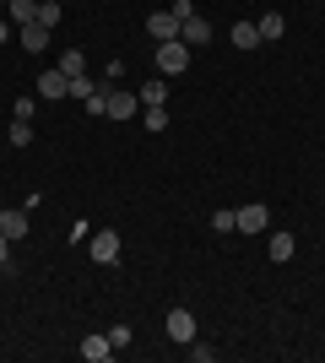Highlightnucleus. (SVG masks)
Masks as SVG:
<instances>
[{
  "instance_id": "nucleus-1",
  "label": "nucleus",
  "mask_w": 325,
  "mask_h": 363,
  "mask_svg": "<svg viewBox=\"0 0 325 363\" xmlns=\"http://www.w3.org/2000/svg\"><path fill=\"white\" fill-rule=\"evenodd\" d=\"M163 336L179 342V347H190V342H195V309H185V303L169 309V315H163Z\"/></svg>"
},
{
  "instance_id": "nucleus-2",
  "label": "nucleus",
  "mask_w": 325,
  "mask_h": 363,
  "mask_svg": "<svg viewBox=\"0 0 325 363\" xmlns=\"http://www.w3.org/2000/svg\"><path fill=\"white\" fill-rule=\"evenodd\" d=\"M87 255H93V266H120V233L98 228L93 239H87Z\"/></svg>"
},
{
  "instance_id": "nucleus-3",
  "label": "nucleus",
  "mask_w": 325,
  "mask_h": 363,
  "mask_svg": "<svg viewBox=\"0 0 325 363\" xmlns=\"http://www.w3.org/2000/svg\"><path fill=\"white\" fill-rule=\"evenodd\" d=\"M157 71H163V76H185L190 71V44H185V38L157 44Z\"/></svg>"
},
{
  "instance_id": "nucleus-4",
  "label": "nucleus",
  "mask_w": 325,
  "mask_h": 363,
  "mask_svg": "<svg viewBox=\"0 0 325 363\" xmlns=\"http://www.w3.org/2000/svg\"><path fill=\"white\" fill-rule=\"evenodd\" d=\"M136 114H141V98H136V92H103V120H136Z\"/></svg>"
},
{
  "instance_id": "nucleus-5",
  "label": "nucleus",
  "mask_w": 325,
  "mask_h": 363,
  "mask_svg": "<svg viewBox=\"0 0 325 363\" xmlns=\"http://www.w3.org/2000/svg\"><path fill=\"white\" fill-rule=\"evenodd\" d=\"M33 87H38V98L60 104V98H71V76H65L60 65H55V71H38V82H33Z\"/></svg>"
},
{
  "instance_id": "nucleus-6",
  "label": "nucleus",
  "mask_w": 325,
  "mask_h": 363,
  "mask_svg": "<svg viewBox=\"0 0 325 363\" xmlns=\"http://www.w3.org/2000/svg\"><path fill=\"white\" fill-rule=\"evenodd\" d=\"M266 228H271V206H266V201L239 206V233H266Z\"/></svg>"
},
{
  "instance_id": "nucleus-7",
  "label": "nucleus",
  "mask_w": 325,
  "mask_h": 363,
  "mask_svg": "<svg viewBox=\"0 0 325 363\" xmlns=\"http://www.w3.org/2000/svg\"><path fill=\"white\" fill-rule=\"evenodd\" d=\"M147 33H152L157 44H173V38H179V16L173 11H152L147 16Z\"/></svg>"
},
{
  "instance_id": "nucleus-8",
  "label": "nucleus",
  "mask_w": 325,
  "mask_h": 363,
  "mask_svg": "<svg viewBox=\"0 0 325 363\" xmlns=\"http://www.w3.org/2000/svg\"><path fill=\"white\" fill-rule=\"evenodd\" d=\"M179 38H185V44H212V22H206L201 11H190L185 22H179Z\"/></svg>"
},
{
  "instance_id": "nucleus-9",
  "label": "nucleus",
  "mask_w": 325,
  "mask_h": 363,
  "mask_svg": "<svg viewBox=\"0 0 325 363\" xmlns=\"http://www.w3.org/2000/svg\"><path fill=\"white\" fill-rule=\"evenodd\" d=\"M81 358H87V363H108V358H114L108 331H103V336H81Z\"/></svg>"
},
{
  "instance_id": "nucleus-10",
  "label": "nucleus",
  "mask_w": 325,
  "mask_h": 363,
  "mask_svg": "<svg viewBox=\"0 0 325 363\" xmlns=\"http://www.w3.org/2000/svg\"><path fill=\"white\" fill-rule=\"evenodd\" d=\"M16 38H22V49H28V55H44V49H49V28H38V22L16 28Z\"/></svg>"
},
{
  "instance_id": "nucleus-11",
  "label": "nucleus",
  "mask_w": 325,
  "mask_h": 363,
  "mask_svg": "<svg viewBox=\"0 0 325 363\" xmlns=\"http://www.w3.org/2000/svg\"><path fill=\"white\" fill-rule=\"evenodd\" d=\"M33 16H38V0H11V6H6V22H11V28H28Z\"/></svg>"
},
{
  "instance_id": "nucleus-12",
  "label": "nucleus",
  "mask_w": 325,
  "mask_h": 363,
  "mask_svg": "<svg viewBox=\"0 0 325 363\" xmlns=\"http://www.w3.org/2000/svg\"><path fill=\"white\" fill-rule=\"evenodd\" d=\"M136 98H141V108H169V87H163V76H157V82H147Z\"/></svg>"
},
{
  "instance_id": "nucleus-13",
  "label": "nucleus",
  "mask_w": 325,
  "mask_h": 363,
  "mask_svg": "<svg viewBox=\"0 0 325 363\" xmlns=\"http://www.w3.org/2000/svg\"><path fill=\"white\" fill-rule=\"evenodd\" d=\"M0 233H6V239H28V212H0Z\"/></svg>"
},
{
  "instance_id": "nucleus-14",
  "label": "nucleus",
  "mask_w": 325,
  "mask_h": 363,
  "mask_svg": "<svg viewBox=\"0 0 325 363\" xmlns=\"http://www.w3.org/2000/svg\"><path fill=\"white\" fill-rule=\"evenodd\" d=\"M255 28H261V44H271V38H282V33H287V22H282V11H266Z\"/></svg>"
},
{
  "instance_id": "nucleus-15",
  "label": "nucleus",
  "mask_w": 325,
  "mask_h": 363,
  "mask_svg": "<svg viewBox=\"0 0 325 363\" xmlns=\"http://www.w3.org/2000/svg\"><path fill=\"white\" fill-rule=\"evenodd\" d=\"M60 0H38V16H33V22H38V28H49V33H55V28H60Z\"/></svg>"
},
{
  "instance_id": "nucleus-16",
  "label": "nucleus",
  "mask_w": 325,
  "mask_h": 363,
  "mask_svg": "<svg viewBox=\"0 0 325 363\" xmlns=\"http://www.w3.org/2000/svg\"><path fill=\"white\" fill-rule=\"evenodd\" d=\"M233 44L239 49H261V28H255V22H233Z\"/></svg>"
},
{
  "instance_id": "nucleus-17",
  "label": "nucleus",
  "mask_w": 325,
  "mask_h": 363,
  "mask_svg": "<svg viewBox=\"0 0 325 363\" xmlns=\"http://www.w3.org/2000/svg\"><path fill=\"white\" fill-rule=\"evenodd\" d=\"M60 71H65V76H81V71H87V55H81V49L71 44V49L60 55Z\"/></svg>"
},
{
  "instance_id": "nucleus-18",
  "label": "nucleus",
  "mask_w": 325,
  "mask_h": 363,
  "mask_svg": "<svg viewBox=\"0 0 325 363\" xmlns=\"http://www.w3.org/2000/svg\"><path fill=\"white\" fill-rule=\"evenodd\" d=\"M93 92H103V87H98V82H93L87 71H81V76H71V98H81V104H87Z\"/></svg>"
},
{
  "instance_id": "nucleus-19",
  "label": "nucleus",
  "mask_w": 325,
  "mask_h": 363,
  "mask_svg": "<svg viewBox=\"0 0 325 363\" xmlns=\"http://www.w3.org/2000/svg\"><path fill=\"white\" fill-rule=\"evenodd\" d=\"M6 136H11V147H33V120H11Z\"/></svg>"
},
{
  "instance_id": "nucleus-20",
  "label": "nucleus",
  "mask_w": 325,
  "mask_h": 363,
  "mask_svg": "<svg viewBox=\"0 0 325 363\" xmlns=\"http://www.w3.org/2000/svg\"><path fill=\"white\" fill-rule=\"evenodd\" d=\"M212 233H239V212H228V206L212 212Z\"/></svg>"
},
{
  "instance_id": "nucleus-21",
  "label": "nucleus",
  "mask_w": 325,
  "mask_h": 363,
  "mask_svg": "<svg viewBox=\"0 0 325 363\" xmlns=\"http://www.w3.org/2000/svg\"><path fill=\"white\" fill-rule=\"evenodd\" d=\"M271 260H293V233H271Z\"/></svg>"
},
{
  "instance_id": "nucleus-22",
  "label": "nucleus",
  "mask_w": 325,
  "mask_h": 363,
  "mask_svg": "<svg viewBox=\"0 0 325 363\" xmlns=\"http://www.w3.org/2000/svg\"><path fill=\"white\" fill-rule=\"evenodd\" d=\"M141 125L147 130H169V108H141Z\"/></svg>"
},
{
  "instance_id": "nucleus-23",
  "label": "nucleus",
  "mask_w": 325,
  "mask_h": 363,
  "mask_svg": "<svg viewBox=\"0 0 325 363\" xmlns=\"http://www.w3.org/2000/svg\"><path fill=\"white\" fill-rule=\"evenodd\" d=\"M108 342H114V352L130 347V325H114V331H108Z\"/></svg>"
},
{
  "instance_id": "nucleus-24",
  "label": "nucleus",
  "mask_w": 325,
  "mask_h": 363,
  "mask_svg": "<svg viewBox=\"0 0 325 363\" xmlns=\"http://www.w3.org/2000/svg\"><path fill=\"white\" fill-rule=\"evenodd\" d=\"M0 266H11V239L0 233Z\"/></svg>"
},
{
  "instance_id": "nucleus-25",
  "label": "nucleus",
  "mask_w": 325,
  "mask_h": 363,
  "mask_svg": "<svg viewBox=\"0 0 325 363\" xmlns=\"http://www.w3.org/2000/svg\"><path fill=\"white\" fill-rule=\"evenodd\" d=\"M0 38H11V22H0Z\"/></svg>"
},
{
  "instance_id": "nucleus-26",
  "label": "nucleus",
  "mask_w": 325,
  "mask_h": 363,
  "mask_svg": "<svg viewBox=\"0 0 325 363\" xmlns=\"http://www.w3.org/2000/svg\"><path fill=\"white\" fill-rule=\"evenodd\" d=\"M0 6H11V0H0Z\"/></svg>"
}]
</instances>
